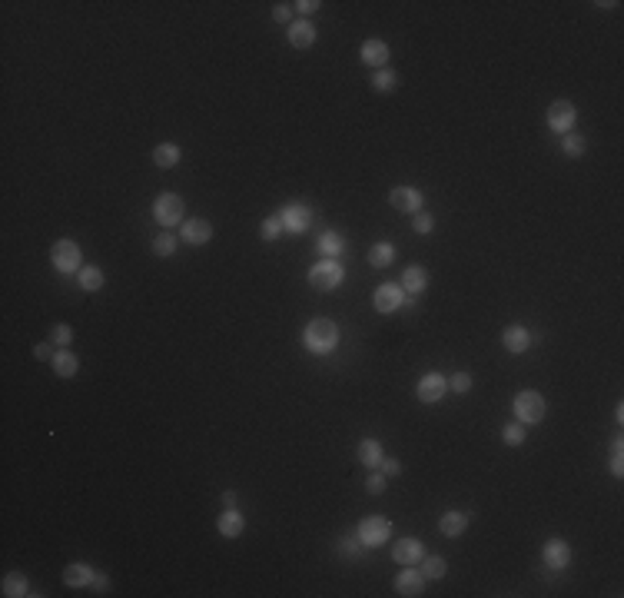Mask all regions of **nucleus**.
<instances>
[{
  "label": "nucleus",
  "instance_id": "obj_2",
  "mask_svg": "<svg viewBox=\"0 0 624 598\" xmlns=\"http://www.w3.org/2000/svg\"><path fill=\"white\" fill-rule=\"evenodd\" d=\"M50 263H53V270L63 273V276H73V273L83 270V256H80V246L73 240H57L53 243Z\"/></svg>",
  "mask_w": 624,
  "mask_h": 598
},
{
  "label": "nucleus",
  "instance_id": "obj_25",
  "mask_svg": "<svg viewBox=\"0 0 624 598\" xmlns=\"http://www.w3.org/2000/svg\"><path fill=\"white\" fill-rule=\"evenodd\" d=\"M180 156H183V150L176 143H160L153 150V166H160V170H170V166H176L180 163Z\"/></svg>",
  "mask_w": 624,
  "mask_h": 598
},
{
  "label": "nucleus",
  "instance_id": "obj_29",
  "mask_svg": "<svg viewBox=\"0 0 624 598\" xmlns=\"http://www.w3.org/2000/svg\"><path fill=\"white\" fill-rule=\"evenodd\" d=\"M0 589H4V595L7 598H24V595H30V585H27V579H24V575H20V572H10V575H4V585H0Z\"/></svg>",
  "mask_w": 624,
  "mask_h": 598
},
{
  "label": "nucleus",
  "instance_id": "obj_13",
  "mask_svg": "<svg viewBox=\"0 0 624 598\" xmlns=\"http://www.w3.org/2000/svg\"><path fill=\"white\" fill-rule=\"evenodd\" d=\"M541 559H545V565H551L555 572H561L571 562V545H568L565 539H548L545 549H541Z\"/></svg>",
  "mask_w": 624,
  "mask_h": 598
},
{
  "label": "nucleus",
  "instance_id": "obj_4",
  "mask_svg": "<svg viewBox=\"0 0 624 598\" xmlns=\"http://www.w3.org/2000/svg\"><path fill=\"white\" fill-rule=\"evenodd\" d=\"M356 539H359V545H365V549H379V545H385V542L392 539V525H389L382 515H369V519L359 522Z\"/></svg>",
  "mask_w": 624,
  "mask_h": 598
},
{
  "label": "nucleus",
  "instance_id": "obj_45",
  "mask_svg": "<svg viewBox=\"0 0 624 598\" xmlns=\"http://www.w3.org/2000/svg\"><path fill=\"white\" fill-rule=\"evenodd\" d=\"M90 585H93L96 592H106V589H110V579H106V575H93V582H90Z\"/></svg>",
  "mask_w": 624,
  "mask_h": 598
},
{
  "label": "nucleus",
  "instance_id": "obj_46",
  "mask_svg": "<svg viewBox=\"0 0 624 598\" xmlns=\"http://www.w3.org/2000/svg\"><path fill=\"white\" fill-rule=\"evenodd\" d=\"M223 505H236V492H232V489L230 492H223Z\"/></svg>",
  "mask_w": 624,
  "mask_h": 598
},
{
  "label": "nucleus",
  "instance_id": "obj_21",
  "mask_svg": "<svg viewBox=\"0 0 624 598\" xmlns=\"http://www.w3.org/2000/svg\"><path fill=\"white\" fill-rule=\"evenodd\" d=\"M53 373H57L60 379H73L80 373V359L70 353V349H60V353H53Z\"/></svg>",
  "mask_w": 624,
  "mask_h": 598
},
{
  "label": "nucleus",
  "instance_id": "obj_12",
  "mask_svg": "<svg viewBox=\"0 0 624 598\" xmlns=\"http://www.w3.org/2000/svg\"><path fill=\"white\" fill-rule=\"evenodd\" d=\"M180 240L186 243V246H206V243L213 240L210 220H186L180 230Z\"/></svg>",
  "mask_w": 624,
  "mask_h": 598
},
{
  "label": "nucleus",
  "instance_id": "obj_8",
  "mask_svg": "<svg viewBox=\"0 0 624 598\" xmlns=\"http://www.w3.org/2000/svg\"><path fill=\"white\" fill-rule=\"evenodd\" d=\"M276 216H279V223H282V230L286 233H306L309 223H312V210L302 206V203H289V206H282Z\"/></svg>",
  "mask_w": 624,
  "mask_h": 598
},
{
  "label": "nucleus",
  "instance_id": "obj_24",
  "mask_svg": "<svg viewBox=\"0 0 624 598\" xmlns=\"http://www.w3.org/2000/svg\"><path fill=\"white\" fill-rule=\"evenodd\" d=\"M90 582H93V572L83 562H73V565L63 569V585H70V589H87Z\"/></svg>",
  "mask_w": 624,
  "mask_h": 598
},
{
  "label": "nucleus",
  "instance_id": "obj_15",
  "mask_svg": "<svg viewBox=\"0 0 624 598\" xmlns=\"http://www.w3.org/2000/svg\"><path fill=\"white\" fill-rule=\"evenodd\" d=\"M389 200H392V206L399 213H419L422 210V193H419L415 186H395L392 193H389Z\"/></svg>",
  "mask_w": 624,
  "mask_h": 598
},
{
  "label": "nucleus",
  "instance_id": "obj_33",
  "mask_svg": "<svg viewBox=\"0 0 624 598\" xmlns=\"http://www.w3.org/2000/svg\"><path fill=\"white\" fill-rule=\"evenodd\" d=\"M585 136L581 133H565V140H561V150H565L568 156H581L585 153Z\"/></svg>",
  "mask_w": 624,
  "mask_h": 598
},
{
  "label": "nucleus",
  "instance_id": "obj_40",
  "mask_svg": "<svg viewBox=\"0 0 624 598\" xmlns=\"http://www.w3.org/2000/svg\"><path fill=\"white\" fill-rule=\"evenodd\" d=\"M412 226H415V233H422V236H425V233H432L435 220H432V216H429V213H422V210H419V213H415V220H412Z\"/></svg>",
  "mask_w": 624,
  "mask_h": 598
},
{
  "label": "nucleus",
  "instance_id": "obj_32",
  "mask_svg": "<svg viewBox=\"0 0 624 598\" xmlns=\"http://www.w3.org/2000/svg\"><path fill=\"white\" fill-rule=\"evenodd\" d=\"M176 246H180V240H176L170 230H163L160 236L153 240V256H173Z\"/></svg>",
  "mask_w": 624,
  "mask_h": 598
},
{
  "label": "nucleus",
  "instance_id": "obj_37",
  "mask_svg": "<svg viewBox=\"0 0 624 598\" xmlns=\"http://www.w3.org/2000/svg\"><path fill=\"white\" fill-rule=\"evenodd\" d=\"M471 382H475V379H471L469 373H455V376H449V389H451V392H469Z\"/></svg>",
  "mask_w": 624,
  "mask_h": 598
},
{
  "label": "nucleus",
  "instance_id": "obj_10",
  "mask_svg": "<svg viewBox=\"0 0 624 598\" xmlns=\"http://www.w3.org/2000/svg\"><path fill=\"white\" fill-rule=\"evenodd\" d=\"M402 303H405V290L395 286V283H382V286L372 293V306L379 309V313H395V309H402Z\"/></svg>",
  "mask_w": 624,
  "mask_h": 598
},
{
  "label": "nucleus",
  "instance_id": "obj_42",
  "mask_svg": "<svg viewBox=\"0 0 624 598\" xmlns=\"http://www.w3.org/2000/svg\"><path fill=\"white\" fill-rule=\"evenodd\" d=\"M379 465H382V475H385V479H389V475H399V472H402V462H399V459H385V455H382V462H379Z\"/></svg>",
  "mask_w": 624,
  "mask_h": 598
},
{
  "label": "nucleus",
  "instance_id": "obj_18",
  "mask_svg": "<svg viewBox=\"0 0 624 598\" xmlns=\"http://www.w3.org/2000/svg\"><path fill=\"white\" fill-rule=\"evenodd\" d=\"M501 346L508 349L511 356H521V353H528V346H531V333L525 326H508L501 333Z\"/></svg>",
  "mask_w": 624,
  "mask_h": 598
},
{
  "label": "nucleus",
  "instance_id": "obj_22",
  "mask_svg": "<svg viewBox=\"0 0 624 598\" xmlns=\"http://www.w3.org/2000/svg\"><path fill=\"white\" fill-rule=\"evenodd\" d=\"M425 286H429V273H425V266H409V270L402 273V290L412 293V296H422Z\"/></svg>",
  "mask_w": 624,
  "mask_h": 598
},
{
  "label": "nucleus",
  "instance_id": "obj_16",
  "mask_svg": "<svg viewBox=\"0 0 624 598\" xmlns=\"http://www.w3.org/2000/svg\"><path fill=\"white\" fill-rule=\"evenodd\" d=\"M216 529L223 539H240L246 529V519H242V512H236V505H226V512L216 519Z\"/></svg>",
  "mask_w": 624,
  "mask_h": 598
},
{
  "label": "nucleus",
  "instance_id": "obj_41",
  "mask_svg": "<svg viewBox=\"0 0 624 598\" xmlns=\"http://www.w3.org/2000/svg\"><path fill=\"white\" fill-rule=\"evenodd\" d=\"M289 17H292V4H276L272 7V20L276 24H289Z\"/></svg>",
  "mask_w": 624,
  "mask_h": 598
},
{
  "label": "nucleus",
  "instance_id": "obj_31",
  "mask_svg": "<svg viewBox=\"0 0 624 598\" xmlns=\"http://www.w3.org/2000/svg\"><path fill=\"white\" fill-rule=\"evenodd\" d=\"M372 87L379 90V93H392V90L399 87V74H395V70H389V67L375 70V74H372Z\"/></svg>",
  "mask_w": 624,
  "mask_h": 598
},
{
  "label": "nucleus",
  "instance_id": "obj_1",
  "mask_svg": "<svg viewBox=\"0 0 624 598\" xmlns=\"http://www.w3.org/2000/svg\"><path fill=\"white\" fill-rule=\"evenodd\" d=\"M302 346L312 353V356H329L332 349L339 346V326L332 319H312L302 329Z\"/></svg>",
  "mask_w": 624,
  "mask_h": 598
},
{
  "label": "nucleus",
  "instance_id": "obj_38",
  "mask_svg": "<svg viewBox=\"0 0 624 598\" xmlns=\"http://www.w3.org/2000/svg\"><path fill=\"white\" fill-rule=\"evenodd\" d=\"M282 233V223H279V216H269V220H262V240L272 243Z\"/></svg>",
  "mask_w": 624,
  "mask_h": 598
},
{
  "label": "nucleus",
  "instance_id": "obj_3",
  "mask_svg": "<svg viewBox=\"0 0 624 598\" xmlns=\"http://www.w3.org/2000/svg\"><path fill=\"white\" fill-rule=\"evenodd\" d=\"M511 409H515V419H518L521 425H535L545 419V399H541V392H535V389L518 392L515 402H511Z\"/></svg>",
  "mask_w": 624,
  "mask_h": 598
},
{
  "label": "nucleus",
  "instance_id": "obj_35",
  "mask_svg": "<svg viewBox=\"0 0 624 598\" xmlns=\"http://www.w3.org/2000/svg\"><path fill=\"white\" fill-rule=\"evenodd\" d=\"M624 445H621V439H615V445H611V475L615 479H621L624 475Z\"/></svg>",
  "mask_w": 624,
  "mask_h": 598
},
{
  "label": "nucleus",
  "instance_id": "obj_26",
  "mask_svg": "<svg viewBox=\"0 0 624 598\" xmlns=\"http://www.w3.org/2000/svg\"><path fill=\"white\" fill-rule=\"evenodd\" d=\"M392 260H395V246H392V243H375L372 250H369V266H375V270L392 266Z\"/></svg>",
  "mask_w": 624,
  "mask_h": 598
},
{
  "label": "nucleus",
  "instance_id": "obj_39",
  "mask_svg": "<svg viewBox=\"0 0 624 598\" xmlns=\"http://www.w3.org/2000/svg\"><path fill=\"white\" fill-rule=\"evenodd\" d=\"M365 492H369V495H382L385 492V475L382 472L369 475V479H365Z\"/></svg>",
  "mask_w": 624,
  "mask_h": 598
},
{
  "label": "nucleus",
  "instance_id": "obj_6",
  "mask_svg": "<svg viewBox=\"0 0 624 598\" xmlns=\"http://www.w3.org/2000/svg\"><path fill=\"white\" fill-rule=\"evenodd\" d=\"M153 220L163 226V230H170V226H176V223L183 220V200L176 193H160L153 203Z\"/></svg>",
  "mask_w": 624,
  "mask_h": 598
},
{
  "label": "nucleus",
  "instance_id": "obj_17",
  "mask_svg": "<svg viewBox=\"0 0 624 598\" xmlns=\"http://www.w3.org/2000/svg\"><path fill=\"white\" fill-rule=\"evenodd\" d=\"M359 57H362L365 67L382 70L385 60H389V44H385V40H365L362 47H359Z\"/></svg>",
  "mask_w": 624,
  "mask_h": 598
},
{
  "label": "nucleus",
  "instance_id": "obj_44",
  "mask_svg": "<svg viewBox=\"0 0 624 598\" xmlns=\"http://www.w3.org/2000/svg\"><path fill=\"white\" fill-rule=\"evenodd\" d=\"M34 356L44 363V359H53V349H50L47 343H37V346H34Z\"/></svg>",
  "mask_w": 624,
  "mask_h": 598
},
{
  "label": "nucleus",
  "instance_id": "obj_5",
  "mask_svg": "<svg viewBox=\"0 0 624 598\" xmlns=\"http://www.w3.org/2000/svg\"><path fill=\"white\" fill-rule=\"evenodd\" d=\"M342 280H346V270H342L336 260H322L309 270V286H312V290L329 293V290H336Z\"/></svg>",
  "mask_w": 624,
  "mask_h": 598
},
{
  "label": "nucleus",
  "instance_id": "obj_23",
  "mask_svg": "<svg viewBox=\"0 0 624 598\" xmlns=\"http://www.w3.org/2000/svg\"><path fill=\"white\" fill-rule=\"evenodd\" d=\"M316 246H319V253H322L326 260H336L339 253L346 250V240H342V233H336V230H326V233H319Z\"/></svg>",
  "mask_w": 624,
  "mask_h": 598
},
{
  "label": "nucleus",
  "instance_id": "obj_27",
  "mask_svg": "<svg viewBox=\"0 0 624 598\" xmlns=\"http://www.w3.org/2000/svg\"><path fill=\"white\" fill-rule=\"evenodd\" d=\"M103 273H100V266H83V270L77 273V283H80V290L83 293H96L100 286H103Z\"/></svg>",
  "mask_w": 624,
  "mask_h": 598
},
{
  "label": "nucleus",
  "instance_id": "obj_9",
  "mask_svg": "<svg viewBox=\"0 0 624 598\" xmlns=\"http://www.w3.org/2000/svg\"><path fill=\"white\" fill-rule=\"evenodd\" d=\"M445 389H449V379H445L442 373H425V376L419 379V386H415V396H419V402L435 405L445 396Z\"/></svg>",
  "mask_w": 624,
  "mask_h": 598
},
{
  "label": "nucleus",
  "instance_id": "obj_11",
  "mask_svg": "<svg viewBox=\"0 0 624 598\" xmlns=\"http://www.w3.org/2000/svg\"><path fill=\"white\" fill-rule=\"evenodd\" d=\"M395 592L399 595H405V598H415V595H422L425 592V575L419 569H402L399 575H395Z\"/></svg>",
  "mask_w": 624,
  "mask_h": 598
},
{
  "label": "nucleus",
  "instance_id": "obj_20",
  "mask_svg": "<svg viewBox=\"0 0 624 598\" xmlns=\"http://www.w3.org/2000/svg\"><path fill=\"white\" fill-rule=\"evenodd\" d=\"M465 529H469V515H465V512L449 509L442 519H439V532H442L445 539H455V535H461Z\"/></svg>",
  "mask_w": 624,
  "mask_h": 598
},
{
  "label": "nucleus",
  "instance_id": "obj_19",
  "mask_svg": "<svg viewBox=\"0 0 624 598\" xmlns=\"http://www.w3.org/2000/svg\"><path fill=\"white\" fill-rule=\"evenodd\" d=\"M316 27H312V20H296V24H289V44L299 50H306L316 44Z\"/></svg>",
  "mask_w": 624,
  "mask_h": 598
},
{
  "label": "nucleus",
  "instance_id": "obj_14",
  "mask_svg": "<svg viewBox=\"0 0 624 598\" xmlns=\"http://www.w3.org/2000/svg\"><path fill=\"white\" fill-rule=\"evenodd\" d=\"M392 559L399 562V565H419V562L425 559V549L419 539H399L392 545Z\"/></svg>",
  "mask_w": 624,
  "mask_h": 598
},
{
  "label": "nucleus",
  "instance_id": "obj_7",
  "mask_svg": "<svg viewBox=\"0 0 624 598\" xmlns=\"http://www.w3.org/2000/svg\"><path fill=\"white\" fill-rule=\"evenodd\" d=\"M575 120H578V106L571 100H555V103L548 106V126L555 133H571Z\"/></svg>",
  "mask_w": 624,
  "mask_h": 598
},
{
  "label": "nucleus",
  "instance_id": "obj_36",
  "mask_svg": "<svg viewBox=\"0 0 624 598\" xmlns=\"http://www.w3.org/2000/svg\"><path fill=\"white\" fill-rule=\"evenodd\" d=\"M53 343H57L60 349H67L70 343H73V329H70L67 323H57V326H53Z\"/></svg>",
  "mask_w": 624,
  "mask_h": 598
},
{
  "label": "nucleus",
  "instance_id": "obj_34",
  "mask_svg": "<svg viewBox=\"0 0 624 598\" xmlns=\"http://www.w3.org/2000/svg\"><path fill=\"white\" fill-rule=\"evenodd\" d=\"M525 425L521 422H511V425H505V429H501V439H505V445H521L525 442Z\"/></svg>",
  "mask_w": 624,
  "mask_h": 598
},
{
  "label": "nucleus",
  "instance_id": "obj_28",
  "mask_svg": "<svg viewBox=\"0 0 624 598\" xmlns=\"http://www.w3.org/2000/svg\"><path fill=\"white\" fill-rule=\"evenodd\" d=\"M359 462L375 469V465L382 462V445L375 442V439H362V442H359Z\"/></svg>",
  "mask_w": 624,
  "mask_h": 598
},
{
  "label": "nucleus",
  "instance_id": "obj_30",
  "mask_svg": "<svg viewBox=\"0 0 624 598\" xmlns=\"http://www.w3.org/2000/svg\"><path fill=\"white\" fill-rule=\"evenodd\" d=\"M419 565H422L419 572H422L425 579H445V572H449V562H445L442 555H425Z\"/></svg>",
  "mask_w": 624,
  "mask_h": 598
},
{
  "label": "nucleus",
  "instance_id": "obj_43",
  "mask_svg": "<svg viewBox=\"0 0 624 598\" xmlns=\"http://www.w3.org/2000/svg\"><path fill=\"white\" fill-rule=\"evenodd\" d=\"M292 7H296L299 14H306V17H309V14H316L322 4H319V0H299V4H292Z\"/></svg>",
  "mask_w": 624,
  "mask_h": 598
}]
</instances>
